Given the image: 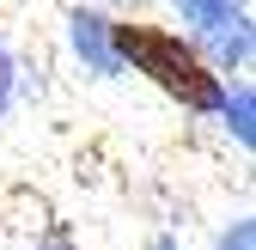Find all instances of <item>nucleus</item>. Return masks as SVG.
I'll list each match as a JSON object with an SVG mask.
<instances>
[{
  "mask_svg": "<svg viewBox=\"0 0 256 250\" xmlns=\"http://www.w3.org/2000/svg\"><path fill=\"white\" fill-rule=\"evenodd\" d=\"M116 49L134 61L140 74H152L171 98L196 104V110H214V104H220L214 74L183 49V37H171V30H152V24H116Z\"/></svg>",
  "mask_w": 256,
  "mask_h": 250,
  "instance_id": "1",
  "label": "nucleus"
}]
</instances>
